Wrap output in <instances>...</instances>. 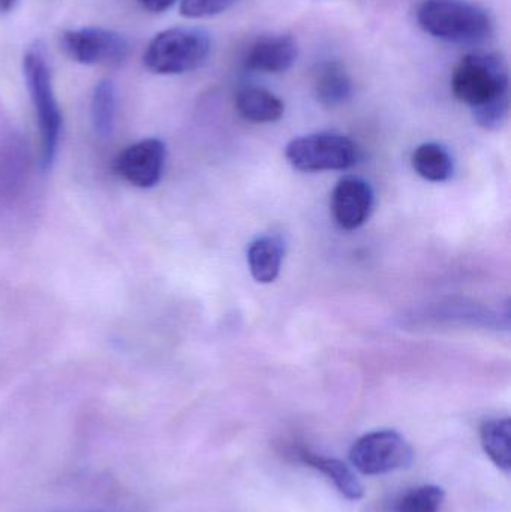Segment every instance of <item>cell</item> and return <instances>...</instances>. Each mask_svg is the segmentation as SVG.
Segmentation results:
<instances>
[{
	"label": "cell",
	"mask_w": 511,
	"mask_h": 512,
	"mask_svg": "<svg viewBox=\"0 0 511 512\" xmlns=\"http://www.w3.org/2000/svg\"><path fill=\"white\" fill-rule=\"evenodd\" d=\"M417 21L429 35L453 44H477L492 33L488 12L467 0H425Z\"/></svg>",
	"instance_id": "cell-1"
},
{
	"label": "cell",
	"mask_w": 511,
	"mask_h": 512,
	"mask_svg": "<svg viewBox=\"0 0 511 512\" xmlns=\"http://www.w3.org/2000/svg\"><path fill=\"white\" fill-rule=\"evenodd\" d=\"M452 90L471 110L510 98L506 60L494 53L465 56L453 72Z\"/></svg>",
	"instance_id": "cell-2"
},
{
	"label": "cell",
	"mask_w": 511,
	"mask_h": 512,
	"mask_svg": "<svg viewBox=\"0 0 511 512\" xmlns=\"http://www.w3.org/2000/svg\"><path fill=\"white\" fill-rule=\"evenodd\" d=\"M212 41L200 27H173L158 33L147 45L144 65L159 75H179L200 68Z\"/></svg>",
	"instance_id": "cell-3"
},
{
	"label": "cell",
	"mask_w": 511,
	"mask_h": 512,
	"mask_svg": "<svg viewBox=\"0 0 511 512\" xmlns=\"http://www.w3.org/2000/svg\"><path fill=\"white\" fill-rule=\"evenodd\" d=\"M23 71L41 131L42 162L48 168L53 164L59 147L62 114L54 95L50 66L41 48L32 47L27 50L23 59Z\"/></svg>",
	"instance_id": "cell-4"
},
{
	"label": "cell",
	"mask_w": 511,
	"mask_h": 512,
	"mask_svg": "<svg viewBox=\"0 0 511 512\" xmlns=\"http://www.w3.org/2000/svg\"><path fill=\"white\" fill-rule=\"evenodd\" d=\"M359 155V147L351 138L335 132L296 138L285 149L288 164L303 173L350 170L359 161Z\"/></svg>",
	"instance_id": "cell-5"
},
{
	"label": "cell",
	"mask_w": 511,
	"mask_h": 512,
	"mask_svg": "<svg viewBox=\"0 0 511 512\" xmlns=\"http://www.w3.org/2000/svg\"><path fill=\"white\" fill-rule=\"evenodd\" d=\"M414 451L396 430H375L354 442L350 462L356 471L368 477L392 474L410 468Z\"/></svg>",
	"instance_id": "cell-6"
},
{
	"label": "cell",
	"mask_w": 511,
	"mask_h": 512,
	"mask_svg": "<svg viewBox=\"0 0 511 512\" xmlns=\"http://www.w3.org/2000/svg\"><path fill=\"white\" fill-rule=\"evenodd\" d=\"M60 41L65 53L81 65H122L129 54L125 36L102 27L66 30Z\"/></svg>",
	"instance_id": "cell-7"
},
{
	"label": "cell",
	"mask_w": 511,
	"mask_h": 512,
	"mask_svg": "<svg viewBox=\"0 0 511 512\" xmlns=\"http://www.w3.org/2000/svg\"><path fill=\"white\" fill-rule=\"evenodd\" d=\"M167 146L158 138H147L132 144L120 153L116 170L123 179L138 188L149 189L158 185L164 174Z\"/></svg>",
	"instance_id": "cell-8"
},
{
	"label": "cell",
	"mask_w": 511,
	"mask_h": 512,
	"mask_svg": "<svg viewBox=\"0 0 511 512\" xmlns=\"http://www.w3.org/2000/svg\"><path fill=\"white\" fill-rule=\"evenodd\" d=\"M374 209V191L359 177H345L333 189L332 212L339 227L347 231L362 227Z\"/></svg>",
	"instance_id": "cell-9"
},
{
	"label": "cell",
	"mask_w": 511,
	"mask_h": 512,
	"mask_svg": "<svg viewBox=\"0 0 511 512\" xmlns=\"http://www.w3.org/2000/svg\"><path fill=\"white\" fill-rule=\"evenodd\" d=\"M297 53V42L290 35L261 36L246 51L243 65L251 71L281 74L294 65Z\"/></svg>",
	"instance_id": "cell-10"
},
{
	"label": "cell",
	"mask_w": 511,
	"mask_h": 512,
	"mask_svg": "<svg viewBox=\"0 0 511 512\" xmlns=\"http://www.w3.org/2000/svg\"><path fill=\"white\" fill-rule=\"evenodd\" d=\"M290 456L294 457L297 462L323 474L348 501H360L365 496L363 484L360 483L353 469L341 460L324 457L321 454L314 453L309 448L300 447L291 448Z\"/></svg>",
	"instance_id": "cell-11"
},
{
	"label": "cell",
	"mask_w": 511,
	"mask_h": 512,
	"mask_svg": "<svg viewBox=\"0 0 511 512\" xmlns=\"http://www.w3.org/2000/svg\"><path fill=\"white\" fill-rule=\"evenodd\" d=\"M285 243L278 236H263L251 243L248 264L258 283H272L279 276L284 261Z\"/></svg>",
	"instance_id": "cell-12"
},
{
	"label": "cell",
	"mask_w": 511,
	"mask_h": 512,
	"mask_svg": "<svg viewBox=\"0 0 511 512\" xmlns=\"http://www.w3.org/2000/svg\"><path fill=\"white\" fill-rule=\"evenodd\" d=\"M236 110L249 122L273 123L284 116V102L263 87H245L236 96Z\"/></svg>",
	"instance_id": "cell-13"
},
{
	"label": "cell",
	"mask_w": 511,
	"mask_h": 512,
	"mask_svg": "<svg viewBox=\"0 0 511 512\" xmlns=\"http://www.w3.org/2000/svg\"><path fill=\"white\" fill-rule=\"evenodd\" d=\"M480 441L486 456L501 471H511L510 418H489L480 426Z\"/></svg>",
	"instance_id": "cell-14"
},
{
	"label": "cell",
	"mask_w": 511,
	"mask_h": 512,
	"mask_svg": "<svg viewBox=\"0 0 511 512\" xmlns=\"http://www.w3.org/2000/svg\"><path fill=\"white\" fill-rule=\"evenodd\" d=\"M414 170L428 182H447L455 173V162L446 147L425 143L414 150L411 158Z\"/></svg>",
	"instance_id": "cell-15"
},
{
	"label": "cell",
	"mask_w": 511,
	"mask_h": 512,
	"mask_svg": "<svg viewBox=\"0 0 511 512\" xmlns=\"http://www.w3.org/2000/svg\"><path fill=\"white\" fill-rule=\"evenodd\" d=\"M315 90H317L321 104L327 105V107H336V105L344 104L350 98L353 86H351L350 77L341 63L326 62L318 69Z\"/></svg>",
	"instance_id": "cell-16"
},
{
	"label": "cell",
	"mask_w": 511,
	"mask_h": 512,
	"mask_svg": "<svg viewBox=\"0 0 511 512\" xmlns=\"http://www.w3.org/2000/svg\"><path fill=\"white\" fill-rule=\"evenodd\" d=\"M92 122L96 134L108 138L116 126L117 93L111 81L104 80L96 84L92 95Z\"/></svg>",
	"instance_id": "cell-17"
},
{
	"label": "cell",
	"mask_w": 511,
	"mask_h": 512,
	"mask_svg": "<svg viewBox=\"0 0 511 512\" xmlns=\"http://www.w3.org/2000/svg\"><path fill=\"white\" fill-rule=\"evenodd\" d=\"M446 493L441 487L426 484L396 496L387 512H440Z\"/></svg>",
	"instance_id": "cell-18"
},
{
	"label": "cell",
	"mask_w": 511,
	"mask_h": 512,
	"mask_svg": "<svg viewBox=\"0 0 511 512\" xmlns=\"http://www.w3.org/2000/svg\"><path fill=\"white\" fill-rule=\"evenodd\" d=\"M239 0H182L180 14L186 18H206L222 12L236 5Z\"/></svg>",
	"instance_id": "cell-19"
},
{
	"label": "cell",
	"mask_w": 511,
	"mask_h": 512,
	"mask_svg": "<svg viewBox=\"0 0 511 512\" xmlns=\"http://www.w3.org/2000/svg\"><path fill=\"white\" fill-rule=\"evenodd\" d=\"M146 11L153 12V14H161V12L170 9L177 0H138Z\"/></svg>",
	"instance_id": "cell-20"
},
{
	"label": "cell",
	"mask_w": 511,
	"mask_h": 512,
	"mask_svg": "<svg viewBox=\"0 0 511 512\" xmlns=\"http://www.w3.org/2000/svg\"><path fill=\"white\" fill-rule=\"evenodd\" d=\"M18 2L20 0H0V12L6 14V12L14 11L17 8Z\"/></svg>",
	"instance_id": "cell-21"
}]
</instances>
